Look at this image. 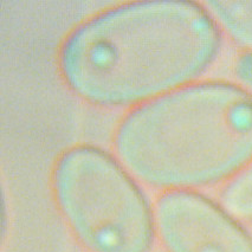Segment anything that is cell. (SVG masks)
<instances>
[{"label":"cell","instance_id":"8992f818","mask_svg":"<svg viewBox=\"0 0 252 252\" xmlns=\"http://www.w3.org/2000/svg\"><path fill=\"white\" fill-rule=\"evenodd\" d=\"M220 206L233 218L252 221V161L226 181L220 192Z\"/></svg>","mask_w":252,"mask_h":252},{"label":"cell","instance_id":"3957f363","mask_svg":"<svg viewBox=\"0 0 252 252\" xmlns=\"http://www.w3.org/2000/svg\"><path fill=\"white\" fill-rule=\"evenodd\" d=\"M55 199L76 238L90 252H151L154 212L117 161L92 146L70 148L52 174Z\"/></svg>","mask_w":252,"mask_h":252},{"label":"cell","instance_id":"52a82bcc","mask_svg":"<svg viewBox=\"0 0 252 252\" xmlns=\"http://www.w3.org/2000/svg\"><path fill=\"white\" fill-rule=\"evenodd\" d=\"M234 75L244 86L252 90V51L245 52L237 58Z\"/></svg>","mask_w":252,"mask_h":252},{"label":"cell","instance_id":"6da1fadb","mask_svg":"<svg viewBox=\"0 0 252 252\" xmlns=\"http://www.w3.org/2000/svg\"><path fill=\"white\" fill-rule=\"evenodd\" d=\"M221 31L187 0L128 2L74 29L60 51L72 93L94 105L131 107L191 84L215 62Z\"/></svg>","mask_w":252,"mask_h":252},{"label":"cell","instance_id":"277c9868","mask_svg":"<svg viewBox=\"0 0 252 252\" xmlns=\"http://www.w3.org/2000/svg\"><path fill=\"white\" fill-rule=\"evenodd\" d=\"M168 252H252V237L220 205L193 191H167L154 210Z\"/></svg>","mask_w":252,"mask_h":252},{"label":"cell","instance_id":"7a4b0ae2","mask_svg":"<svg viewBox=\"0 0 252 252\" xmlns=\"http://www.w3.org/2000/svg\"><path fill=\"white\" fill-rule=\"evenodd\" d=\"M117 157L140 181L192 191L252 161V94L227 82L191 83L137 105L120 123Z\"/></svg>","mask_w":252,"mask_h":252},{"label":"cell","instance_id":"5b68a950","mask_svg":"<svg viewBox=\"0 0 252 252\" xmlns=\"http://www.w3.org/2000/svg\"><path fill=\"white\" fill-rule=\"evenodd\" d=\"M211 16L218 20L227 34L243 48L252 51V0L207 1Z\"/></svg>","mask_w":252,"mask_h":252}]
</instances>
